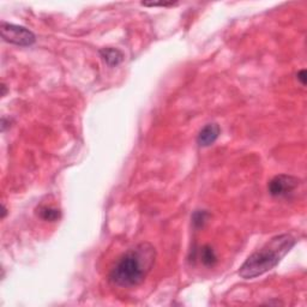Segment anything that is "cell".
Listing matches in <instances>:
<instances>
[{"mask_svg": "<svg viewBox=\"0 0 307 307\" xmlns=\"http://www.w3.org/2000/svg\"><path fill=\"white\" fill-rule=\"evenodd\" d=\"M144 6H173L175 2H142Z\"/></svg>", "mask_w": 307, "mask_h": 307, "instance_id": "cell-10", "label": "cell"}, {"mask_svg": "<svg viewBox=\"0 0 307 307\" xmlns=\"http://www.w3.org/2000/svg\"><path fill=\"white\" fill-rule=\"evenodd\" d=\"M297 78L301 83V86H306V70H300V71L298 72Z\"/></svg>", "mask_w": 307, "mask_h": 307, "instance_id": "cell-11", "label": "cell"}, {"mask_svg": "<svg viewBox=\"0 0 307 307\" xmlns=\"http://www.w3.org/2000/svg\"><path fill=\"white\" fill-rule=\"evenodd\" d=\"M221 133V127L216 122H211V124H206L202 130L200 131L197 136V144L202 148H207L212 145L217 140L218 136Z\"/></svg>", "mask_w": 307, "mask_h": 307, "instance_id": "cell-5", "label": "cell"}, {"mask_svg": "<svg viewBox=\"0 0 307 307\" xmlns=\"http://www.w3.org/2000/svg\"><path fill=\"white\" fill-rule=\"evenodd\" d=\"M40 217L49 222L58 221L60 218V210L52 206H45L40 210Z\"/></svg>", "mask_w": 307, "mask_h": 307, "instance_id": "cell-8", "label": "cell"}, {"mask_svg": "<svg viewBox=\"0 0 307 307\" xmlns=\"http://www.w3.org/2000/svg\"><path fill=\"white\" fill-rule=\"evenodd\" d=\"M301 180L299 178L288 174H280L269 181L268 190L275 198H287L299 187Z\"/></svg>", "mask_w": 307, "mask_h": 307, "instance_id": "cell-4", "label": "cell"}, {"mask_svg": "<svg viewBox=\"0 0 307 307\" xmlns=\"http://www.w3.org/2000/svg\"><path fill=\"white\" fill-rule=\"evenodd\" d=\"M7 214V210L6 207H5L4 205H2V211H1V218H5V216H6Z\"/></svg>", "mask_w": 307, "mask_h": 307, "instance_id": "cell-12", "label": "cell"}, {"mask_svg": "<svg viewBox=\"0 0 307 307\" xmlns=\"http://www.w3.org/2000/svg\"><path fill=\"white\" fill-rule=\"evenodd\" d=\"M156 250L150 242H139L122 253L110 269L108 280L120 288H133L142 285L153 270Z\"/></svg>", "mask_w": 307, "mask_h": 307, "instance_id": "cell-1", "label": "cell"}, {"mask_svg": "<svg viewBox=\"0 0 307 307\" xmlns=\"http://www.w3.org/2000/svg\"><path fill=\"white\" fill-rule=\"evenodd\" d=\"M297 244L291 234H280L270 239L264 246L253 252L239 269V275L245 280L256 279L279 265L283 257Z\"/></svg>", "mask_w": 307, "mask_h": 307, "instance_id": "cell-2", "label": "cell"}, {"mask_svg": "<svg viewBox=\"0 0 307 307\" xmlns=\"http://www.w3.org/2000/svg\"><path fill=\"white\" fill-rule=\"evenodd\" d=\"M200 259L202 264L205 265V267H214L217 263V256H216L214 248L210 245H204L201 247L200 250Z\"/></svg>", "mask_w": 307, "mask_h": 307, "instance_id": "cell-7", "label": "cell"}, {"mask_svg": "<svg viewBox=\"0 0 307 307\" xmlns=\"http://www.w3.org/2000/svg\"><path fill=\"white\" fill-rule=\"evenodd\" d=\"M209 217L210 214L205 211V210H197V211L192 215V224H194L195 228H203Z\"/></svg>", "mask_w": 307, "mask_h": 307, "instance_id": "cell-9", "label": "cell"}, {"mask_svg": "<svg viewBox=\"0 0 307 307\" xmlns=\"http://www.w3.org/2000/svg\"><path fill=\"white\" fill-rule=\"evenodd\" d=\"M0 31H1L2 40L16 46L28 47L34 45L36 41V36L33 31L25 27H22V25L1 22Z\"/></svg>", "mask_w": 307, "mask_h": 307, "instance_id": "cell-3", "label": "cell"}, {"mask_svg": "<svg viewBox=\"0 0 307 307\" xmlns=\"http://www.w3.org/2000/svg\"><path fill=\"white\" fill-rule=\"evenodd\" d=\"M1 89H2V96H5V94H6V87H5L4 84H2Z\"/></svg>", "mask_w": 307, "mask_h": 307, "instance_id": "cell-13", "label": "cell"}, {"mask_svg": "<svg viewBox=\"0 0 307 307\" xmlns=\"http://www.w3.org/2000/svg\"><path fill=\"white\" fill-rule=\"evenodd\" d=\"M102 60L107 64L109 67L118 66L119 64L124 60V53L118 48H113V47H104L99 51Z\"/></svg>", "mask_w": 307, "mask_h": 307, "instance_id": "cell-6", "label": "cell"}]
</instances>
